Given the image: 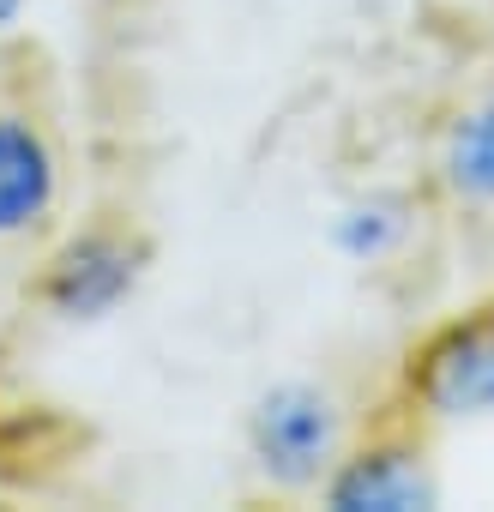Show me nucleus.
Wrapping results in <instances>:
<instances>
[{
    "label": "nucleus",
    "instance_id": "8",
    "mask_svg": "<svg viewBox=\"0 0 494 512\" xmlns=\"http://www.w3.org/2000/svg\"><path fill=\"white\" fill-rule=\"evenodd\" d=\"M19 19H25V0H0V37H13Z\"/></svg>",
    "mask_w": 494,
    "mask_h": 512
},
{
    "label": "nucleus",
    "instance_id": "5",
    "mask_svg": "<svg viewBox=\"0 0 494 512\" xmlns=\"http://www.w3.org/2000/svg\"><path fill=\"white\" fill-rule=\"evenodd\" d=\"M61 205V157L43 121L0 109V241L37 235Z\"/></svg>",
    "mask_w": 494,
    "mask_h": 512
},
{
    "label": "nucleus",
    "instance_id": "2",
    "mask_svg": "<svg viewBox=\"0 0 494 512\" xmlns=\"http://www.w3.org/2000/svg\"><path fill=\"white\" fill-rule=\"evenodd\" d=\"M404 404L440 428L494 422V308L440 320L404 356Z\"/></svg>",
    "mask_w": 494,
    "mask_h": 512
},
{
    "label": "nucleus",
    "instance_id": "3",
    "mask_svg": "<svg viewBox=\"0 0 494 512\" xmlns=\"http://www.w3.org/2000/svg\"><path fill=\"white\" fill-rule=\"evenodd\" d=\"M139 278H145V247L133 235L79 229L49 253V266L37 278V302L61 326H97V320H109L133 302Z\"/></svg>",
    "mask_w": 494,
    "mask_h": 512
},
{
    "label": "nucleus",
    "instance_id": "1",
    "mask_svg": "<svg viewBox=\"0 0 494 512\" xmlns=\"http://www.w3.org/2000/svg\"><path fill=\"white\" fill-rule=\"evenodd\" d=\"M344 452V404L314 380H278L247 410V458L278 494H314Z\"/></svg>",
    "mask_w": 494,
    "mask_h": 512
},
{
    "label": "nucleus",
    "instance_id": "6",
    "mask_svg": "<svg viewBox=\"0 0 494 512\" xmlns=\"http://www.w3.org/2000/svg\"><path fill=\"white\" fill-rule=\"evenodd\" d=\"M434 169H440V187L458 205L494 211V97H476L446 121Z\"/></svg>",
    "mask_w": 494,
    "mask_h": 512
},
{
    "label": "nucleus",
    "instance_id": "4",
    "mask_svg": "<svg viewBox=\"0 0 494 512\" xmlns=\"http://www.w3.org/2000/svg\"><path fill=\"white\" fill-rule=\"evenodd\" d=\"M314 494L326 500V512H434L440 506L428 452L404 434H374L362 446H344Z\"/></svg>",
    "mask_w": 494,
    "mask_h": 512
},
{
    "label": "nucleus",
    "instance_id": "7",
    "mask_svg": "<svg viewBox=\"0 0 494 512\" xmlns=\"http://www.w3.org/2000/svg\"><path fill=\"white\" fill-rule=\"evenodd\" d=\"M410 235H416V205L398 193H362V199L338 205V217H332V247L350 266L398 260L410 247Z\"/></svg>",
    "mask_w": 494,
    "mask_h": 512
}]
</instances>
